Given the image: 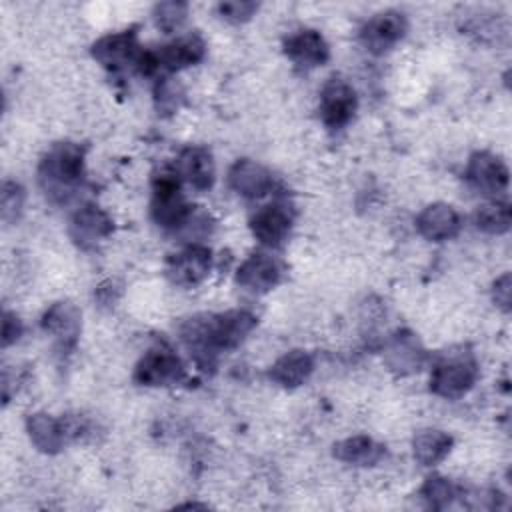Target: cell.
<instances>
[{"instance_id": "6da1fadb", "label": "cell", "mask_w": 512, "mask_h": 512, "mask_svg": "<svg viewBox=\"0 0 512 512\" xmlns=\"http://www.w3.org/2000/svg\"><path fill=\"white\" fill-rule=\"evenodd\" d=\"M256 326V316L248 310H228L222 314H200L188 318L180 326V338L194 360L204 368H212L220 352L232 350Z\"/></svg>"}, {"instance_id": "7a4b0ae2", "label": "cell", "mask_w": 512, "mask_h": 512, "mask_svg": "<svg viewBox=\"0 0 512 512\" xmlns=\"http://www.w3.org/2000/svg\"><path fill=\"white\" fill-rule=\"evenodd\" d=\"M38 182L56 204H66L84 182V148L74 142L54 144L38 166Z\"/></svg>"}, {"instance_id": "3957f363", "label": "cell", "mask_w": 512, "mask_h": 512, "mask_svg": "<svg viewBox=\"0 0 512 512\" xmlns=\"http://www.w3.org/2000/svg\"><path fill=\"white\" fill-rule=\"evenodd\" d=\"M152 218L166 230H182L194 214L180 190V176L174 170H160L152 180Z\"/></svg>"}, {"instance_id": "277c9868", "label": "cell", "mask_w": 512, "mask_h": 512, "mask_svg": "<svg viewBox=\"0 0 512 512\" xmlns=\"http://www.w3.org/2000/svg\"><path fill=\"white\" fill-rule=\"evenodd\" d=\"M478 380V362L472 352H446L434 366L430 390L436 396L456 400L464 396Z\"/></svg>"}, {"instance_id": "5b68a950", "label": "cell", "mask_w": 512, "mask_h": 512, "mask_svg": "<svg viewBox=\"0 0 512 512\" xmlns=\"http://www.w3.org/2000/svg\"><path fill=\"white\" fill-rule=\"evenodd\" d=\"M186 368L168 346L150 348L134 368V380L142 386H170L184 380Z\"/></svg>"}, {"instance_id": "8992f818", "label": "cell", "mask_w": 512, "mask_h": 512, "mask_svg": "<svg viewBox=\"0 0 512 512\" xmlns=\"http://www.w3.org/2000/svg\"><path fill=\"white\" fill-rule=\"evenodd\" d=\"M406 16L398 10H386L372 16L360 30V40L364 48L372 54H386L392 50L406 34Z\"/></svg>"}, {"instance_id": "52a82bcc", "label": "cell", "mask_w": 512, "mask_h": 512, "mask_svg": "<svg viewBox=\"0 0 512 512\" xmlns=\"http://www.w3.org/2000/svg\"><path fill=\"white\" fill-rule=\"evenodd\" d=\"M142 50L134 30H122L116 34H106L92 44V56L108 70L118 72L128 66L136 68Z\"/></svg>"}, {"instance_id": "ba28073f", "label": "cell", "mask_w": 512, "mask_h": 512, "mask_svg": "<svg viewBox=\"0 0 512 512\" xmlns=\"http://www.w3.org/2000/svg\"><path fill=\"white\" fill-rule=\"evenodd\" d=\"M356 104L358 100L354 88L346 80L332 76L320 92L322 122L332 130L346 126L356 112Z\"/></svg>"}, {"instance_id": "9c48e42d", "label": "cell", "mask_w": 512, "mask_h": 512, "mask_svg": "<svg viewBox=\"0 0 512 512\" xmlns=\"http://www.w3.org/2000/svg\"><path fill=\"white\" fill-rule=\"evenodd\" d=\"M212 268V252L206 246L192 244L176 254H172L166 262V276L176 286H196L200 284Z\"/></svg>"}, {"instance_id": "30bf717a", "label": "cell", "mask_w": 512, "mask_h": 512, "mask_svg": "<svg viewBox=\"0 0 512 512\" xmlns=\"http://www.w3.org/2000/svg\"><path fill=\"white\" fill-rule=\"evenodd\" d=\"M114 230L112 218L98 206L86 204L74 212L70 218V238L82 250L96 248L104 238H108Z\"/></svg>"}, {"instance_id": "8fae6325", "label": "cell", "mask_w": 512, "mask_h": 512, "mask_svg": "<svg viewBox=\"0 0 512 512\" xmlns=\"http://www.w3.org/2000/svg\"><path fill=\"white\" fill-rule=\"evenodd\" d=\"M466 180L482 194H500L508 188L510 172L500 156L490 152H474L466 166Z\"/></svg>"}, {"instance_id": "7c38bea8", "label": "cell", "mask_w": 512, "mask_h": 512, "mask_svg": "<svg viewBox=\"0 0 512 512\" xmlns=\"http://www.w3.org/2000/svg\"><path fill=\"white\" fill-rule=\"evenodd\" d=\"M42 330L56 340L60 352L74 350L80 336V312L70 302L52 304L42 316Z\"/></svg>"}, {"instance_id": "4fadbf2b", "label": "cell", "mask_w": 512, "mask_h": 512, "mask_svg": "<svg viewBox=\"0 0 512 512\" xmlns=\"http://www.w3.org/2000/svg\"><path fill=\"white\" fill-rule=\"evenodd\" d=\"M282 272V264L276 258L258 252L240 264L236 282L252 294H266L280 282Z\"/></svg>"}, {"instance_id": "5bb4252c", "label": "cell", "mask_w": 512, "mask_h": 512, "mask_svg": "<svg viewBox=\"0 0 512 512\" xmlns=\"http://www.w3.org/2000/svg\"><path fill=\"white\" fill-rule=\"evenodd\" d=\"M384 360L392 372L406 376L418 372L424 366L426 350L422 348L416 334L410 330H398L384 350Z\"/></svg>"}, {"instance_id": "9a60e30c", "label": "cell", "mask_w": 512, "mask_h": 512, "mask_svg": "<svg viewBox=\"0 0 512 512\" xmlns=\"http://www.w3.org/2000/svg\"><path fill=\"white\" fill-rule=\"evenodd\" d=\"M292 228V214L284 204L262 206L250 220L254 238L264 246H280Z\"/></svg>"}, {"instance_id": "2e32d148", "label": "cell", "mask_w": 512, "mask_h": 512, "mask_svg": "<svg viewBox=\"0 0 512 512\" xmlns=\"http://www.w3.org/2000/svg\"><path fill=\"white\" fill-rule=\"evenodd\" d=\"M286 56L302 66V68H316L322 66L330 58V48L324 36L318 30H298L284 40Z\"/></svg>"}, {"instance_id": "e0dca14e", "label": "cell", "mask_w": 512, "mask_h": 512, "mask_svg": "<svg viewBox=\"0 0 512 512\" xmlns=\"http://www.w3.org/2000/svg\"><path fill=\"white\" fill-rule=\"evenodd\" d=\"M230 188L244 198H260L272 190V174L266 166L242 158L228 170Z\"/></svg>"}, {"instance_id": "ac0fdd59", "label": "cell", "mask_w": 512, "mask_h": 512, "mask_svg": "<svg viewBox=\"0 0 512 512\" xmlns=\"http://www.w3.org/2000/svg\"><path fill=\"white\" fill-rule=\"evenodd\" d=\"M176 172L180 180H186L194 190H208L214 184V160L208 148L188 146L176 160Z\"/></svg>"}, {"instance_id": "d6986e66", "label": "cell", "mask_w": 512, "mask_h": 512, "mask_svg": "<svg viewBox=\"0 0 512 512\" xmlns=\"http://www.w3.org/2000/svg\"><path fill=\"white\" fill-rule=\"evenodd\" d=\"M460 226H462V220L458 212L450 204H442V202L426 206L416 218L418 232L432 242L454 238L460 232Z\"/></svg>"}, {"instance_id": "ffe728a7", "label": "cell", "mask_w": 512, "mask_h": 512, "mask_svg": "<svg viewBox=\"0 0 512 512\" xmlns=\"http://www.w3.org/2000/svg\"><path fill=\"white\" fill-rule=\"evenodd\" d=\"M26 430L32 444L46 454H56L68 442L62 418H54L46 412H34L26 420Z\"/></svg>"}, {"instance_id": "44dd1931", "label": "cell", "mask_w": 512, "mask_h": 512, "mask_svg": "<svg viewBox=\"0 0 512 512\" xmlns=\"http://www.w3.org/2000/svg\"><path fill=\"white\" fill-rule=\"evenodd\" d=\"M314 370V358L306 350H290L280 356L270 368V380L282 388H296L304 384Z\"/></svg>"}, {"instance_id": "7402d4cb", "label": "cell", "mask_w": 512, "mask_h": 512, "mask_svg": "<svg viewBox=\"0 0 512 512\" xmlns=\"http://www.w3.org/2000/svg\"><path fill=\"white\" fill-rule=\"evenodd\" d=\"M204 52H206L204 40L198 34H188L156 50V56H158L160 68L180 70V68L198 64L204 58Z\"/></svg>"}, {"instance_id": "603a6c76", "label": "cell", "mask_w": 512, "mask_h": 512, "mask_svg": "<svg viewBox=\"0 0 512 512\" xmlns=\"http://www.w3.org/2000/svg\"><path fill=\"white\" fill-rule=\"evenodd\" d=\"M332 454L346 464L374 466L384 456V446L372 440L370 436L360 434V436H352L342 442H336Z\"/></svg>"}, {"instance_id": "cb8c5ba5", "label": "cell", "mask_w": 512, "mask_h": 512, "mask_svg": "<svg viewBox=\"0 0 512 512\" xmlns=\"http://www.w3.org/2000/svg\"><path fill=\"white\" fill-rule=\"evenodd\" d=\"M452 442V436L442 430H420L412 440L414 458L422 466H434L446 458V454L452 448Z\"/></svg>"}, {"instance_id": "d4e9b609", "label": "cell", "mask_w": 512, "mask_h": 512, "mask_svg": "<svg viewBox=\"0 0 512 512\" xmlns=\"http://www.w3.org/2000/svg\"><path fill=\"white\" fill-rule=\"evenodd\" d=\"M474 224L486 234H504L512 224V210L508 202H488L474 212Z\"/></svg>"}, {"instance_id": "484cf974", "label": "cell", "mask_w": 512, "mask_h": 512, "mask_svg": "<svg viewBox=\"0 0 512 512\" xmlns=\"http://www.w3.org/2000/svg\"><path fill=\"white\" fill-rule=\"evenodd\" d=\"M420 496L424 498V502L430 508L442 510V508H448L454 502V498L458 496V490L448 478L434 474V476H428L426 482L422 484Z\"/></svg>"}, {"instance_id": "4316f807", "label": "cell", "mask_w": 512, "mask_h": 512, "mask_svg": "<svg viewBox=\"0 0 512 512\" xmlns=\"http://www.w3.org/2000/svg\"><path fill=\"white\" fill-rule=\"evenodd\" d=\"M188 16V4L186 2H180V0H168V2H160L154 6L152 10V18L156 22V26L170 34L174 30H178L184 20Z\"/></svg>"}, {"instance_id": "83f0119b", "label": "cell", "mask_w": 512, "mask_h": 512, "mask_svg": "<svg viewBox=\"0 0 512 512\" xmlns=\"http://www.w3.org/2000/svg\"><path fill=\"white\" fill-rule=\"evenodd\" d=\"M182 98H184V92H182V86L164 76L156 82V88H154V100H156V110L158 114H172L180 108L182 104Z\"/></svg>"}, {"instance_id": "f1b7e54d", "label": "cell", "mask_w": 512, "mask_h": 512, "mask_svg": "<svg viewBox=\"0 0 512 512\" xmlns=\"http://www.w3.org/2000/svg\"><path fill=\"white\" fill-rule=\"evenodd\" d=\"M2 220L16 222L24 206V188L18 182L6 180L2 184Z\"/></svg>"}, {"instance_id": "f546056e", "label": "cell", "mask_w": 512, "mask_h": 512, "mask_svg": "<svg viewBox=\"0 0 512 512\" xmlns=\"http://www.w3.org/2000/svg\"><path fill=\"white\" fill-rule=\"evenodd\" d=\"M256 10H258V4L256 2H246V0H234V2L218 4L220 16L228 22H234V24L250 20Z\"/></svg>"}, {"instance_id": "4dcf8cb0", "label": "cell", "mask_w": 512, "mask_h": 512, "mask_svg": "<svg viewBox=\"0 0 512 512\" xmlns=\"http://www.w3.org/2000/svg\"><path fill=\"white\" fill-rule=\"evenodd\" d=\"M22 330V320L14 312L6 310L2 316V346L8 348L10 344H14L22 336Z\"/></svg>"}, {"instance_id": "1f68e13d", "label": "cell", "mask_w": 512, "mask_h": 512, "mask_svg": "<svg viewBox=\"0 0 512 512\" xmlns=\"http://www.w3.org/2000/svg\"><path fill=\"white\" fill-rule=\"evenodd\" d=\"M494 302L496 306H500L504 312H510V300H512V280L510 274H502L496 282H494Z\"/></svg>"}, {"instance_id": "d6a6232c", "label": "cell", "mask_w": 512, "mask_h": 512, "mask_svg": "<svg viewBox=\"0 0 512 512\" xmlns=\"http://www.w3.org/2000/svg\"><path fill=\"white\" fill-rule=\"evenodd\" d=\"M118 294H120V290L114 286L112 280L106 282V284H102V286H98V292H96V296H98V300H100L102 304H114Z\"/></svg>"}]
</instances>
